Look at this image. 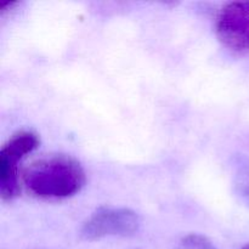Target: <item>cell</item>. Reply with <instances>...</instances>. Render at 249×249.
<instances>
[{"label": "cell", "mask_w": 249, "mask_h": 249, "mask_svg": "<svg viewBox=\"0 0 249 249\" xmlns=\"http://www.w3.org/2000/svg\"><path fill=\"white\" fill-rule=\"evenodd\" d=\"M24 187L41 199H63L77 195L85 185V172L71 156L50 155L34 160L22 173Z\"/></svg>", "instance_id": "obj_1"}, {"label": "cell", "mask_w": 249, "mask_h": 249, "mask_svg": "<svg viewBox=\"0 0 249 249\" xmlns=\"http://www.w3.org/2000/svg\"><path fill=\"white\" fill-rule=\"evenodd\" d=\"M141 218L125 207H101L95 211L80 228L79 236L85 241L105 237H128L140 230Z\"/></svg>", "instance_id": "obj_2"}, {"label": "cell", "mask_w": 249, "mask_h": 249, "mask_svg": "<svg viewBox=\"0 0 249 249\" xmlns=\"http://www.w3.org/2000/svg\"><path fill=\"white\" fill-rule=\"evenodd\" d=\"M36 133L22 130L10 136L0 150V195L4 201H12L19 192V164L27 155L39 146Z\"/></svg>", "instance_id": "obj_3"}, {"label": "cell", "mask_w": 249, "mask_h": 249, "mask_svg": "<svg viewBox=\"0 0 249 249\" xmlns=\"http://www.w3.org/2000/svg\"><path fill=\"white\" fill-rule=\"evenodd\" d=\"M215 32L226 48L249 55V1L224 5L216 16Z\"/></svg>", "instance_id": "obj_4"}, {"label": "cell", "mask_w": 249, "mask_h": 249, "mask_svg": "<svg viewBox=\"0 0 249 249\" xmlns=\"http://www.w3.org/2000/svg\"><path fill=\"white\" fill-rule=\"evenodd\" d=\"M178 249H218L211 240L199 233H190L180 240Z\"/></svg>", "instance_id": "obj_5"}, {"label": "cell", "mask_w": 249, "mask_h": 249, "mask_svg": "<svg viewBox=\"0 0 249 249\" xmlns=\"http://www.w3.org/2000/svg\"><path fill=\"white\" fill-rule=\"evenodd\" d=\"M16 5H17V2H15V1L1 2V4H0V14H4V12L9 11V9L16 6Z\"/></svg>", "instance_id": "obj_6"}, {"label": "cell", "mask_w": 249, "mask_h": 249, "mask_svg": "<svg viewBox=\"0 0 249 249\" xmlns=\"http://www.w3.org/2000/svg\"><path fill=\"white\" fill-rule=\"evenodd\" d=\"M242 249H249V243H247V245H246L245 247H243Z\"/></svg>", "instance_id": "obj_7"}]
</instances>
